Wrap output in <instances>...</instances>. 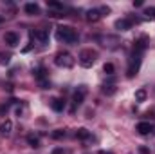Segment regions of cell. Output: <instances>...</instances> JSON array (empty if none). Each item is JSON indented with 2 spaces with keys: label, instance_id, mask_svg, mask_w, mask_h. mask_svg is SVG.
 Listing matches in <instances>:
<instances>
[{
  "label": "cell",
  "instance_id": "f1b7e54d",
  "mask_svg": "<svg viewBox=\"0 0 155 154\" xmlns=\"http://www.w3.org/2000/svg\"><path fill=\"white\" fill-rule=\"evenodd\" d=\"M139 152H141V154H148V152H150V151H148L146 147H141V149H139Z\"/></svg>",
  "mask_w": 155,
  "mask_h": 154
},
{
  "label": "cell",
  "instance_id": "ffe728a7",
  "mask_svg": "<svg viewBox=\"0 0 155 154\" xmlns=\"http://www.w3.org/2000/svg\"><path fill=\"white\" fill-rule=\"evenodd\" d=\"M103 71H105V75L112 76V75L116 73V67H114V64H110V62H108V64H105V65H103Z\"/></svg>",
  "mask_w": 155,
  "mask_h": 154
},
{
  "label": "cell",
  "instance_id": "603a6c76",
  "mask_svg": "<svg viewBox=\"0 0 155 154\" xmlns=\"http://www.w3.org/2000/svg\"><path fill=\"white\" fill-rule=\"evenodd\" d=\"M35 76L41 82V80H45V76H47V71H45L43 67H40V69H36V71H35Z\"/></svg>",
  "mask_w": 155,
  "mask_h": 154
},
{
  "label": "cell",
  "instance_id": "4fadbf2b",
  "mask_svg": "<svg viewBox=\"0 0 155 154\" xmlns=\"http://www.w3.org/2000/svg\"><path fill=\"white\" fill-rule=\"evenodd\" d=\"M11 132H13V121H11V120H4V121L0 123V134L9 136Z\"/></svg>",
  "mask_w": 155,
  "mask_h": 154
},
{
  "label": "cell",
  "instance_id": "d6986e66",
  "mask_svg": "<svg viewBox=\"0 0 155 154\" xmlns=\"http://www.w3.org/2000/svg\"><path fill=\"white\" fill-rule=\"evenodd\" d=\"M101 91H103V94H107V96H110V94H114V93H116L117 89H116V85H114V83H105Z\"/></svg>",
  "mask_w": 155,
  "mask_h": 154
},
{
  "label": "cell",
  "instance_id": "f546056e",
  "mask_svg": "<svg viewBox=\"0 0 155 154\" xmlns=\"http://www.w3.org/2000/svg\"><path fill=\"white\" fill-rule=\"evenodd\" d=\"M52 154H63V151H61V149H56V151H54Z\"/></svg>",
  "mask_w": 155,
  "mask_h": 154
},
{
  "label": "cell",
  "instance_id": "7a4b0ae2",
  "mask_svg": "<svg viewBox=\"0 0 155 154\" xmlns=\"http://www.w3.org/2000/svg\"><path fill=\"white\" fill-rule=\"evenodd\" d=\"M141 54L139 51H134V54L130 56V62H128V67H126V78H134L139 73V67H141Z\"/></svg>",
  "mask_w": 155,
  "mask_h": 154
},
{
  "label": "cell",
  "instance_id": "9a60e30c",
  "mask_svg": "<svg viewBox=\"0 0 155 154\" xmlns=\"http://www.w3.org/2000/svg\"><path fill=\"white\" fill-rule=\"evenodd\" d=\"M24 9H25L27 15H40V5L36 4V2H29V4H25Z\"/></svg>",
  "mask_w": 155,
  "mask_h": 154
},
{
  "label": "cell",
  "instance_id": "6da1fadb",
  "mask_svg": "<svg viewBox=\"0 0 155 154\" xmlns=\"http://www.w3.org/2000/svg\"><path fill=\"white\" fill-rule=\"evenodd\" d=\"M56 38L60 42H65V44H76L78 42V31L71 26H60L56 29Z\"/></svg>",
  "mask_w": 155,
  "mask_h": 154
},
{
  "label": "cell",
  "instance_id": "ac0fdd59",
  "mask_svg": "<svg viewBox=\"0 0 155 154\" xmlns=\"http://www.w3.org/2000/svg\"><path fill=\"white\" fill-rule=\"evenodd\" d=\"M47 7L49 9H58V11H63L65 5L61 2H56V0H47Z\"/></svg>",
  "mask_w": 155,
  "mask_h": 154
},
{
  "label": "cell",
  "instance_id": "1f68e13d",
  "mask_svg": "<svg viewBox=\"0 0 155 154\" xmlns=\"http://www.w3.org/2000/svg\"><path fill=\"white\" fill-rule=\"evenodd\" d=\"M0 24H2V16H0Z\"/></svg>",
  "mask_w": 155,
  "mask_h": 154
},
{
  "label": "cell",
  "instance_id": "44dd1931",
  "mask_svg": "<svg viewBox=\"0 0 155 154\" xmlns=\"http://www.w3.org/2000/svg\"><path fill=\"white\" fill-rule=\"evenodd\" d=\"M146 100V91L144 89H139V91H135V102H144Z\"/></svg>",
  "mask_w": 155,
  "mask_h": 154
},
{
  "label": "cell",
  "instance_id": "7402d4cb",
  "mask_svg": "<svg viewBox=\"0 0 155 154\" xmlns=\"http://www.w3.org/2000/svg\"><path fill=\"white\" fill-rule=\"evenodd\" d=\"M51 136H52L54 140H61V138H65V136H67V132H65L63 129H56V131H54Z\"/></svg>",
  "mask_w": 155,
  "mask_h": 154
},
{
  "label": "cell",
  "instance_id": "9c48e42d",
  "mask_svg": "<svg viewBox=\"0 0 155 154\" xmlns=\"http://www.w3.org/2000/svg\"><path fill=\"white\" fill-rule=\"evenodd\" d=\"M29 35H31V38L38 40L40 44H45V42L49 40V31H47V29H35V31H31Z\"/></svg>",
  "mask_w": 155,
  "mask_h": 154
},
{
  "label": "cell",
  "instance_id": "7c38bea8",
  "mask_svg": "<svg viewBox=\"0 0 155 154\" xmlns=\"http://www.w3.org/2000/svg\"><path fill=\"white\" fill-rule=\"evenodd\" d=\"M65 105H67V102H65L63 98H54V100L51 102V107H52V111H56V113H63Z\"/></svg>",
  "mask_w": 155,
  "mask_h": 154
},
{
  "label": "cell",
  "instance_id": "5b68a950",
  "mask_svg": "<svg viewBox=\"0 0 155 154\" xmlns=\"http://www.w3.org/2000/svg\"><path fill=\"white\" fill-rule=\"evenodd\" d=\"M54 64H56L58 67L71 69V67L76 64V60L72 58V54H71V53H58V54H56V58H54Z\"/></svg>",
  "mask_w": 155,
  "mask_h": 154
},
{
  "label": "cell",
  "instance_id": "d4e9b609",
  "mask_svg": "<svg viewBox=\"0 0 155 154\" xmlns=\"http://www.w3.org/2000/svg\"><path fill=\"white\" fill-rule=\"evenodd\" d=\"M9 58H11V54H2L0 53V64H9Z\"/></svg>",
  "mask_w": 155,
  "mask_h": 154
},
{
  "label": "cell",
  "instance_id": "8fae6325",
  "mask_svg": "<svg viewBox=\"0 0 155 154\" xmlns=\"http://www.w3.org/2000/svg\"><path fill=\"white\" fill-rule=\"evenodd\" d=\"M4 42H5L9 47H16V45H18V42H20V38H18V35H16V33H13V31H11V33H5V35H4Z\"/></svg>",
  "mask_w": 155,
  "mask_h": 154
},
{
  "label": "cell",
  "instance_id": "cb8c5ba5",
  "mask_svg": "<svg viewBox=\"0 0 155 154\" xmlns=\"http://www.w3.org/2000/svg\"><path fill=\"white\" fill-rule=\"evenodd\" d=\"M144 15H146L148 18H153L155 20V7H146V9H144Z\"/></svg>",
  "mask_w": 155,
  "mask_h": 154
},
{
  "label": "cell",
  "instance_id": "4dcf8cb0",
  "mask_svg": "<svg viewBox=\"0 0 155 154\" xmlns=\"http://www.w3.org/2000/svg\"><path fill=\"white\" fill-rule=\"evenodd\" d=\"M97 154H112V152H107V151H99Z\"/></svg>",
  "mask_w": 155,
  "mask_h": 154
},
{
  "label": "cell",
  "instance_id": "ba28073f",
  "mask_svg": "<svg viewBox=\"0 0 155 154\" xmlns=\"http://www.w3.org/2000/svg\"><path fill=\"white\" fill-rule=\"evenodd\" d=\"M135 131H137L139 134H143V136H150V134H153L155 129L150 121H139V123L135 125Z\"/></svg>",
  "mask_w": 155,
  "mask_h": 154
},
{
  "label": "cell",
  "instance_id": "277c9868",
  "mask_svg": "<svg viewBox=\"0 0 155 154\" xmlns=\"http://www.w3.org/2000/svg\"><path fill=\"white\" fill-rule=\"evenodd\" d=\"M96 60H97V53L92 49H83L79 53V64L83 67H92L96 64Z\"/></svg>",
  "mask_w": 155,
  "mask_h": 154
},
{
  "label": "cell",
  "instance_id": "484cf974",
  "mask_svg": "<svg viewBox=\"0 0 155 154\" xmlns=\"http://www.w3.org/2000/svg\"><path fill=\"white\" fill-rule=\"evenodd\" d=\"M99 13H101V16H103V15H108V13H110V7H108V5H101V7H99Z\"/></svg>",
  "mask_w": 155,
  "mask_h": 154
},
{
  "label": "cell",
  "instance_id": "5bb4252c",
  "mask_svg": "<svg viewBox=\"0 0 155 154\" xmlns=\"http://www.w3.org/2000/svg\"><path fill=\"white\" fill-rule=\"evenodd\" d=\"M85 18H87L88 22H97V20L101 18V13H99V9H88V11L85 13Z\"/></svg>",
  "mask_w": 155,
  "mask_h": 154
},
{
  "label": "cell",
  "instance_id": "2e32d148",
  "mask_svg": "<svg viewBox=\"0 0 155 154\" xmlns=\"http://www.w3.org/2000/svg\"><path fill=\"white\" fill-rule=\"evenodd\" d=\"M76 138H78V140H83V142H85V140H88V138H90V131H88V129H85V127H79V129L76 131Z\"/></svg>",
  "mask_w": 155,
  "mask_h": 154
},
{
  "label": "cell",
  "instance_id": "8992f818",
  "mask_svg": "<svg viewBox=\"0 0 155 154\" xmlns=\"http://www.w3.org/2000/svg\"><path fill=\"white\" fill-rule=\"evenodd\" d=\"M85 93H87L85 85H79V87H78V91L74 93V94H72V109H71V113H74V111H76V107H79V105L83 103Z\"/></svg>",
  "mask_w": 155,
  "mask_h": 154
},
{
  "label": "cell",
  "instance_id": "52a82bcc",
  "mask_svg": "<svg viewBox=\"0 0 155 154\" xmlns=\"http://www.w3.org/2000/svg\"><path fill=\"white\" fill-rule=\"evenodd\" d=\"M134 22L137 24L139 22V18H119V20H116V29H119V31H128V29H132V26H134Z\"/></svg>",
  "mask_w": 155,
  "mask_h": 154
},
{
  "label": "cell",
  "instance_id": "3957f363",
  "mask_svg": "<svg viewBox=\"0 0 155 154\" xmlns=\"http://www.w3.org/2000/svg\"><path fill=\"white\" fill-rule=\"evenodd\" d=\"M96 40L103 45V47H107V49H116L121 45V38L116 37V35H97Z\"/></svg>",
  "mask_w": 155,
  "mask_h": 154
},
{
  "label": "cell",
  "instance_id": "83f0119b",
  "mask_svg": "<svg viewBox=\"0 0 155 154\" xmlns=\"http://www.w3.org/2000/svg\"><path fill=\"white\" fill-rule=\"evenodd\" d=\"M7 109H9V105H0V113H7Z\"/></svg>",
  "mask_w": 155,
  "mask_h": 154
},
{
  "label": "cell",
  "instance_id": "4316f807",
  "mask_svg": "<svg viewBox=\"0 0 155 154\" xmlns=\"http://www.w3.org/2000/svg\"><path fill=\"white\" fill-rule=\"evenodd\" d=\"M144 5V2L143 0H137V2H134V7H143Z\"/></svg>",
  "mask_w": 155,
  "mask_h": 154
},
{
  "label": "cell",
  "instance_id": "e0dca14e",
  "mask_svg": "<svg viewBox=\"0 0 155 154\" xmlns=\"http://www.w3.org/2000/svg\"><path fill=\"white\" fill-rule=\"evenodd\" d=\"M27 143H29V147L38 149L40 147V138L38 136H35V134H29V136H27Z\"/></svg>",
  "mask_w": 155,
  "mask_h": 154
},
{
  "label": "cell",
  "instance_id": "30bf717a",
  "mask_svg": "<svg viewBox=\"0 0 155 154\" xmlns=\"http://www.w3.org/2000/svg\"><path fill=\"white\" fill-rule=\"evenodd\" d=\"M148 44H150V38H148L146 35H143V37H139V38L134 42V51H139V53H143V51L148 47Z\"/></svg>",
  "mask_w": 155,
  "mask_h": 154
}]
</instances>
